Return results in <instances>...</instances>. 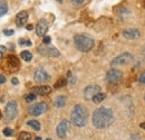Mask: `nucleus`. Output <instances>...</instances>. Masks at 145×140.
Segmentation results:
<instances>
[{"label": "nucleus", "instance_id": "nucleus-6", "mask_svg": "<svg viewBox=\"0 0 145 140\" xmlns=\"http://www.w3.org/2000/svg\"><path fill=\"white\" fill-rule=\"evenodd\" d=\"M18 112V106H17V102L16 101H9L6 108H5V117L7 120H12L16 118Z\"/></svg>", "mask_w": 145, "mask_h": 140}, {"label": "nucleus", "instance_id": "nucleus-35", "mask_svg": "<svg viewBox=\"0 0 145 140\" xmlns=\"http://www.w3.org/2000/svg\"><path fill=\"white\" fill-rule=\"evenodd\" d=\"M140 127L142 128V129H145V122H142L141 124H140Z\"/></svg>", "mask_w": 145, "mask_h": 140}, {"label": "nucleus", "instance_id": "nucleus-20", "mask_svg": "<svg viewBox=\"0 0 145 140\" xmlns=\"http://www.w3.org/2000/svg\"><path fill=\"white\" fill-rule=\"evenodd\" d=\"M27 124L29 125V127H31L34 130H36V131H39L40 130V123L38 122L37 120H29L28 122H27Z\"/></svg>", "mask_w": 145, "mask_h": 140}, {"label": "nucleus", "instance_id": "nucleus-14", "mask_svg": "<svg viewBox=\"0 0 145 140\" xmlns=\"http://www.w3.org/2000/svg\"><path fill=\"white\" fill-rule=\"evenodd\" d=\"M7 65L10 67V69H12V70H17L19 69V66H20V63H19V59L15 56V55H9V56H7Z\"/></svg>", "mask_w": 145, "mask_h": 140}, {"label": "nucleus", "instance_id": "nucleus-37", "mask_svg": "<svg viewBox=\"0 0 145 140\" xmlns=\"http://www.w3.org/2000/svg\"><path fill=\"white\" fill-rule=\"evenodd\" d=\"M35 140H41V138H40V137H37V138Z\"/></svg>", "mask_w": 145, "mask_h": 140}, {"label": "nucleus", "instance_id": "nucleus-3", "mask_svg": "<svg viewBox=\"0 0 145 140\" xmlns=\"http://www.w3.org/2000/svg\"><path fill=\"white\" fill-rule=\"evenodd\" d=\"M74 43L78 51L85 53L89 52L95 45L94 39L86 35H76L74 37Z\"/></svg>", "mask_w": 145, "mask_h": 140}, {"label": "nucleus", "instance_id": "nucleus-12", "mask_svg": "<svg viewBox=\"0 0 145 140\" xmlns=\"http://www.w3.org/2000/svg\"><path fill=\"white\" fill-rule=\"evenodd\" d=\"M48 28H49L48 21L46 19H40L36 26V34L38 36H45V34L48 30Z\"/></svg>", "mask_w": 145, "mask_h": 140}, {"label": "nucleus", "instance_id": "nucleus-30", "mask_svg": "<svg viewBox=\"0 0 145 140\" xmlns=\"http://www.w3.org/2000/svg\"><path fill=\"white\" fill-rule=\"evenodd\" d=\"M5 82H6V77H5V75L0 74V84H3Z\"/></svg>", "mask_w": 145, "mask_h": 140}, {"label": "nucleus", "instance_id": "nucleus-32", "mask_svg": "<svg viewBox=\"0 0 145 140\" xmlns=\"http://www.w3.org/2000/svg\"><path fill=\"white\" fill-rule=\"evenodd\" d=\"M11 82H12V84H15V85H17V84H18V83H19V82H18V80H17L16 77H14V79L11 80Z\"/></svg>", "mask_w": 145, "mask_h": 140}, {"label": "nucleus", "instance_id": "nucleus-11", "mask_svg": "<svg viewBox=\"0 0 145 140\" xmlns=\"http://www.w3.org/2000/svg\"><path fill=\"white\" fill-rule=\"evenodd\" d=\"M34 79H35V81L38 82V83H45V82L49 81L50 76H49V74L44 70V69H38V70H36V72H35Z\"/></svg>", "mask_w": 145, "mask_h": 140}, {"label": "nucleus", "instance_id": "nucleus-21", "mask_svg": "<svg viewBox=\"0 0 145 140\" xmlns=\"http://www.w3.org/2000/svg\"><path fill=\"white\" fill-rule=\"evenodd\" d=\"M105 98H106V94H105V93H98V94H96V95L93 98V101H94L95 103H101L102 101H104Z\"/></svg>", "mask_w": 145, "mask_h": 140}, {"label": "nucleus", "instance_id": "nucleus-34", "mask_svg": "<svg viewBox=\"0 0 145 140\" xmlns=\"http://www.w3.org/2000/svg\"><path fill=\"white\" fill-rule=\"evenodd\" d=\"M33 28H34V26H33V25H28V26H27V29H28V30H31Z\"/></svg>", "mask_w": 145, "mask_h": 140}, {"label": "nucleus", "instance_id": "nucleus-40", "mask_svg": "<svg viewBox=\"0 0 145 140\" xmlns=\"http://www.w3.org/2000/svg\"><path fill=\"white\" fill-rule=\"evenodd\" d=\"M46 140H52V139H50V138H48V139H46Z\"/></svg>", "mask_w": 145, "mask_h": 140}, {"label": "nucleus", "instance_id": "nucleus-28", "mask_svg": "<svg viewBox=\"0 0 145 140\" xmlns=\"http://www.w3.org/2000/svg\"><path fill=\"white\" fill-rule=\"evenodd\" d=\"M14 29H5L3 30V34L6 36H11V35H14Z\"/></svg>", "mask_w": 145, "mask_h": 140}, {"label": "nucleus", "instance_id": "nucleus-9", "mask_svg": "<svg viewBox=\"0 0 145 140\" xmlns=\"http://www.w3.org/2000/svg\"><path fill=\"white\" fill-rule=\"evenodd\" d=\"M69 129V122L67 120H61L60 123L57 125V129H56V135L58 138L60 139H64L67 135V131Z\"/></svg>", "mask_w": 145, "mask_h": 140}, {"label": "nucleus", "instance_id": "nucleus-24", "mask_svg": "<svg viewBox=\"0 0 145 140\" xmlns=\"http://www.w3.org/2000/svg\"><path fill=\"white\" fill-rule=\"evenodd\" d=\"M37 98V94L35 93H29V94H27L26 95V101L27 102H33V101H35Z\"/></svg>", "mask_w": 145, "mask_h": 140}, {"label": "nucleus", "instance_id": "nucleus-10", "mask_svg": "<svg viewBox=\"0 0 145 140\" xmlns=\"http://www.w3.org/2000/svg\"><path fill=\"white\" fill-rule=\"evenodd\" d=\"M101 93V87L98 85H88L84 90V98L86 100H93V98Z\"/></svg>", "mask_w": 145, "mask_h": 140}, {"label": "nucleus", "instance_id": "nucleus-17", "mask_svg": "<svg viewBox=\"0 0 145 140\" xmlns=\"http://www.w3.org/2000/svg\"><path fill=\"white\" fill-rule=\"evenodd\" d=\"M55 106L56 108H63L66 104V96L65 95H59L56 100H55Z\"/></svg>", "mask_w": 145, "mask_h": 140}, {"label": "nucleus", "instance_id": "nucleus-8", "mask_svg": "<svg viewBox=\"0 0 145 140\" xmlns=\"http://www.w3.org/2000/svg\"><path fill=\"white\" fill-rule=\"evenodd\" d=\"M47 110H48V104L46 102H39V103H36L29 108V113L34 117H37V116L45 113Z\"/></svg>", "mask_w": 145, "mask_h": 140}, {"label": "nucleus", "instance_id": "nucleus-7", "mask_svg": "<svg viewBox=\"0 0 145 140\" xmlns=\"http://www.w3.org/2000/svg\"><path fill=\"white\" fill-rule=\"evenodd\" d=\"M123 79V73L122 71L116 70V69H112L107 72L106 74V81L108 83H112V84H115V83H118L121 82Z\"/></svg>", "mask_w": 145, "mask_h": 140}, {"label": "nucleus", "instance_id": "nucleus-33", "mask_svg": "<svg viewBox=\"0 0 145 140\" xmlns=\"http://www.w3.org/2000/svg\"><path fill=\"white\" fill-rule=\"evenodd\" d=\"M5 51H6V46H0V52L5 53Z\"/></svg>", "mask_w": 145, "mask_h": 140}, {"label": "nucleus", "instance_id": "nucleus-13", "mask_svg": "<svg viewBox=\"0 0 145 140\" xmlns=\"http://www.w3.org/2000/svg\"><path fill=\"white\" fill-rule=\"evenodd\" d=\"M123 36L126 38V39H137L141 37V33L140 30L137 29H134V28H131V29H125L123 30Z\"/></svg>", "mask_w": 145, "mask_h": 140}, {"label": "nucleus", "instance_id": "nucleus-38", "mask_svg": "<svg viewBox=\"0 0 145 140\" xmlns=\"http://www.w3.org/2000/svg\"><path fill=\"white\" fill-rule=\"evenodd\" d=\"M57 1H58V2H63V0H57Z\"/></svg>", "mask_w": 145, "mask_h": 140}, {"label": "nucleus", "instance_id": "nucleus-41", "mask_svg": "<svg viewBox=\"0 0 145 140\" xmlns=\"http://www.w3.org/2000/svg\"><path fill=\"white\" fill-rule=\"evenodd\" d=\"M144 7H145V2H144Z\"/></svg>", "mask_w": 145, "mask_h": 140}, {"label": "nucleus", "instance_id": "nucleus-19", "mask_svg": "<svg viewBox=\"0 0 145 140\" xmlns=\"http://www.w3.org/2000/svg\"><path fill=\"white\" fill-rule=\"evenodd\" d=\"M20 56H21V58H22L24 61H26V62H30V61L33 59V54L29 52V51H24V52H21Z\"/></svg>", "mask_w": 145, "mask_h": 140}, {"label": "nucleus", "instance_id": "nucleus-36", "mask_svg": "<svg viewBox=\"0 0 145 140\" xmlns=\"http://www.w3.org/2000/svg\"><path fill=\"white\" fill-rule=\"evenodd\" d=\"M2 55H3V53H1V52H0V59L2 58Z\"/></svg>", "mask_w": 145, "mask_h": 140}, {"label": "nucleus", "instance_id": "nucleus-15", "mask_svg": "<svg viewBox=\"0 0 145 140\" xmlns=\"http://www.w3.org/2000/svg\"><path fill=\"white\" fill-rule=\"evenodd\" d=\"M27 20H28V13L27 11H20L16 16V25L18 27H21L27 22Z\"/></svg>", "mask_w": 145, "mask_h": 140}, {"label": "nucleus", "instance_id": "nucleus-25", "mask_svg": "<svg viewBox=\"0 0 145 140\" xmlns=\"http://www.w3.org/2000/svg\"><path fill=\"white\" fill-rule=\"evenodd\" d=\"M3 135L6 137H11V136H14V130L10 129V128H5L3 129Z\"/></svg>", "mask_w": 145, "mask_h": 140}, {"label": "nucleus", "instance_id": "nucleus-29", "mask_svg": "<svg viewBox=\"0 0 145 140\" xmlns=\"http://www.w3.org/2000/svg\"><path fill=\"white\" fill-rule=\"evenodd\" d=\"M42 42H44V44H46V45H47V44H49V43L52 42L50 36H44V40H42Z\"/></svg>", "mask_w": 145, "mask_h": 140}, {"label": "nucleus", "instance_id": "nucleus-18", "mask_svg": "<svg viewBox=\"0 0 145 140\" xmlns=\"http://www.w3.org/2000/svg\"><path fill=\"white\" fill-rule=\"evenodd\" d=\"M66 84H67V80H66L65 77H59V80L56 81L54 87H55V88H63V87H65Z\"/></svg>", "mask_w": 145, "mask_h": 140}, {"label": "nucleus", "instance_id": "nucleus-31", "mask_svg": "<svg viewBox=\"0 0 145 140\" xmlns=\"http://www.w3.org/2000/svg\"><path fill=\"white\" fill-rule=\"evenodd\" d=\"M83 1H84V0H72V3L76 5V6H78V5H82Z\"/></svg>", "mask_w": 145, "mask_h": 140}, {"label": "nucleus", "instance_id": "nucleus-22", "mask_svg": "<svg viewBox=\"0 0 145 140\" xmlns=\"http://www.w3.org/2000/svg\"><path fill=\"white\" fill-rule=\"evenodd\" d=\"M8 11V6L3 0H0V17L3 16L5 14H7Z\"/></svg>", "mask_w": 145, "mask_h": 140}, {"label": "nucleus", "instance_id": "nucleus-2", "mask_svg": "<svg viewBox=\"0 0 145 140\" xmlns=\"http://www.w3.org/2000/svg\"><path fill=\"white\" fill-rule=\"evenodd\" d=\"M88 119V111L82 104H76L72 108V122L77 127H84L87 123Z\"/></svg>", "mask_w": 145, "mask_h": 140}, {"label": "nucleus", "instance_id": "nucleus-1", "mask_svg": "<svg viewBox=\"0 0 145 140\" xmlns=\"http://www.w3.org/2000/svg\"><path fill=\"white\" fill-rule=\"evenodd\" d=\"M114 122V113L108 108H98L93 113V124L97 129L108 128Z\"/></svg>", "mask_w": 145, "mask_h": 140}, {"label": "nucleus", "instance_id": "nucleus-5", "mask_svg": "<svg viewBox=\"0 0 145 140\" xmlns=\"http://www.w3.org/2000/svg\"><path fill=\"white\" fill-rule=\"evenodd\" d=\"M37 51L40 55L46 56V57H58L60 55L59 51L53 46H47V45H40L37 47Z\"/></svg>", "mask_w": 145, "mask_h": 140}, {"label": "nucleus", "instance_id": "nucleus-27", "mask_svg": "<svg viewBox=\"0 0 145 140\" xmlns=\"http://www.w3.org/2000/svg\"><path fill=\"white\" fill-rule=\"evenodd\" d=\"M138 81H140V83H142V84H145V71H144V72H142V73L140 74Z\"/></svg>", "mask_w": 145, "mask_h": 140}, {"label": "nucleus", "instance_id": "nucleus-39", "mask_svg": "<svg viewBox=\"0 0 145 140\" xmlns=\"http://www.w3.org/2000/svg\"><path fill=\"white\" fill-rule=\"evenodd\" d=\"M0 119H1V112H0Z\"/></svg>", "mask_w": 145, "mask_h": 140}, {"label": "nucleus", "instance_id": "nucleus-16", "mask_svg": "<svg viewBox=\"0 0 145 140\" xmlns=\"http://www.w3.org/2000/svg\"><path fill=\"white\" fill-rule=\"evenodd\" d=\"M52 92V88L48 85H41V87H35L33 88V93L38 95H46Z\"/></svg>", "mask_w": 145, "mask_h": 140}, {"label": "nucleus", "instance_id": "nucleus-23", "mask_svg": "<svg viewBox=\"0 0 145 140\" xmlns=\"http://www.w3.org/2000/svg\"><path fill=\"white\" fill-rule=\"evenodd\" d=\"M18 140H31V135L28 132H21L19 133Z\"/></svg>", "mask_w": 145, "mask_h": 140}, {"label": "nucleus", "instance_id": "nucleus-4", "mask_svg": "<svg viewBox=\"0 0 145 140\" xmlns=\"http://www.w3.org/2000/svg\"><path fill=\"white\" fill-rule=\"evenodd\" d=\"M133 61V55L128 52H124L120 54L118 56H116L110 65L112 66H122V65H127Z\"/></svg>", "mask_w": 145, "mask_h": 140}, {"label": "nucleus", "instance_id": "nucleus-26", "mask_svg": "<svg viewBox=\"0 0 145 140\" xmlns=\"http://www.w3.org/2000/svg\"><path fill=\"white\" fill-rule=\"evenodd\" d=\"M19 44L20 45H27V46H30L31 45V42L29 39H19Z\"/></svg>", "mask_w": 145, "mask_h": 140}]
</instances>
